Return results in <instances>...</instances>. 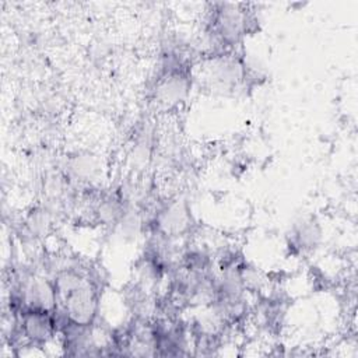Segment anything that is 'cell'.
Here are the masks:
<instances>
[{"instance_id": "1", "label": "cell", "mask_w": 358, "mask_h": 358, "mask_svg": "<svg viewBox=\"0 0 358 358\" xmlns=\"http://www.w3.org/2000/svg\"><path fill=\"white\" fill-rule=\"evenodd\" d=\"M101 281L95 274H88L87 280L59 301V306L55 310L57 327L60 330L66 323H74L80 326H92L99 317V294Z\"/></svg>"}, {"instance_id": "2", "label": "cell", "mask_w": 358, "mask_h": 358, "mask_svg": "<svg viewBox=\"0 0 358 358\" xmlns=\"http://www.w3.org/2000/svg\"><path fill=\"white\" fill-rule=\"evenodd\" d=\"M18 316V333L22 347H45L56 336H59V327L55 317V312L21 309Z\"/></svg>"}, {"instance_id": "3", "label": "cell", "mask_w": 358, "mask_h": 358, "mask_svg": "<svg viewBox=\"0 0 358 358\" xmlns=\"http://www.w3.org/2000/svg\"><path fill=\"white\" fill-rule=\"evenodd\" d=\"M192 214L187 206L178 200L162 203L148 221L151 232L164 235L171 239L183 236L190 231Z\"/></svg>"}, {"instance_id": "4", "label": "cell", "mask_w": 358, "mask_h": 358, "mask_svg": "<svg viewBox=\"0 0 358 358\" xmlns=\"http://www.w3.org/2000/svg\"><path fill=\"white\" fill-rule=\"evenodd\" d=\"M190 90L189 69H159L154 87V98L164 106L182 102Z\"/></svg>"}, {"instance_id": "5", "label": "cell", "mask_w": 358, "mask_h": 358, "mask_svg": "<svg viewBox=\"0 0 358 358\" xmlns=\"http://www.w3.org/2000/svg\"><path fill=\"white\" fill-rule=\"evenodd\" d=\"M320 241V228L313 221H303L291 234V246L299 252L313 250Z\"/></svg>"}]
</instances>
